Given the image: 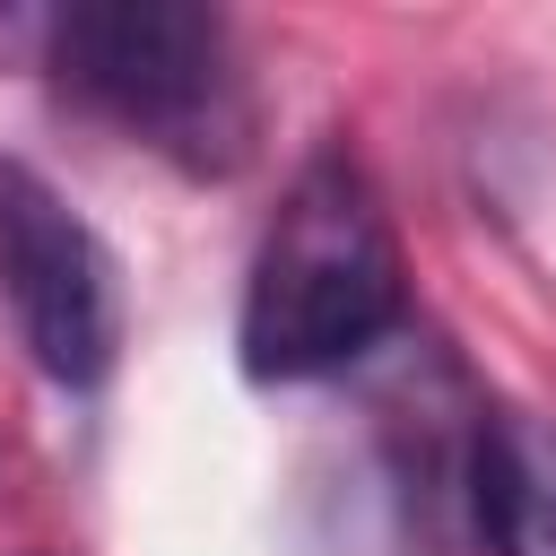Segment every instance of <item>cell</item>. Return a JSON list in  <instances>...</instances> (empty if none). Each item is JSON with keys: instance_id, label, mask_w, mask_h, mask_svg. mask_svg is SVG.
Returning a JSON list of instances; mask_svg holds the SVG:
<instances>
[{"instance_id": "cell-2", "label": "cell", "mask_w": 556, "mask_h": 556, "mask_svg": "<svg viewBox=\"0 0 556 556\" xmlns=\"http://www.w3.org/2000/svg\"><path fill=\"white\" fill-rule=\"evenodd\" d=\"M43 70L70 104L182 174H235L252 148V78L235 26L191 0H78L43 26Z\"/></svg>"}, {"instance_id": "cell-4", "label": "cell", "mask_w": 556, "mask_h": 556, "mask_svg": "<svg viewBox=\"0 0 556 556\" xmlns=\"http://www.w3.org/2000/svg\"><path fill=\"white\" fill-rule=\"evenodd\" d=\"M469 513L486 556H556V426L486 408L469 443Z\"/></svg>"}, {"instance_id": "cell-1", "label": "cell", "mask_w": 556, "mask_h": 556, "mask_svg": "<svg viewBox=\"0 0 556 556\" xmlns=\"http://www.w3.org/2000/svg\"><path fill=\"white\" fill-rule=\"evenodd\" d=\"M408 313V261L391 208L348 139L313 148L252 243L235 348L252 382H321L382 348Z\"/></svg>"}, {"instance_id": "cell-3", "label": "cell", "mask_w": 556, "mask_h": 556, "mask_svg": "<svg viewBox=\"0 0 556 556\" xmlns=\"http://www.w3.org/2000/svg\"><path fill=\"white\" fill-rule=\"evenodd\" d=\"M0 295L26 356L61 391H96L122 356V269L104 235L17 156H0Z\"/></svg>"}]
</instances>
